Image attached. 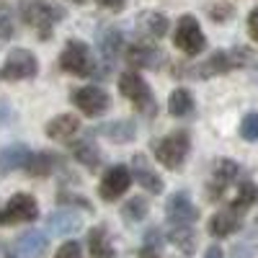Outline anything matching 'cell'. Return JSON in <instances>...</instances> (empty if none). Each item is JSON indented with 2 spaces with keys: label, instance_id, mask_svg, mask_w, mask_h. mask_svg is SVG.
Segmentation results:
<instances>
[{
  "label": "cell",
  "instance_id": "36",
  "mask_svg": "<svg viewBox=\"0 0 258 258\" xmlns=\"http://www.w3.org/2000/svg\"><path fill=\"white\" fill-rule=\"evenodd\" d=\"M11 34H13V24H11V21H8L6 16H0V41L8 39Z\"/></svg>",
  "mask_w": 258,
  "mask_h": 258
},
{
  "label": "cell",
  "instance_id": "20",
  "mask_svg": "<svg viewBox=\"0 0 258 258\" xmlns=\"http://www.w3.org/2000/svg\"><path fill=\"white\" fill-rule=\"evenodd\" d=\"M88 250H91V258H114V245H111V238H109V230L103 225L101 227H93L88 232Z\"/></svg>",
  "mask_w": 258,
  "mask_h": 258
},
{
  "label": "cell",
  "instance_id": "5",
  "mask_svg": "<svg viewBox=\"0 0 258 258\" xmlns=\"http://www.w3.org/2000/svg\"><path fill=\"white\" fill-rule=\"evenodd\" d=\"M36 214H39V207L31 194H16L0 209V225L8 227V225H18V222H31V220H36Z\"/></svg>",
  "mask_w": 258,
  "mask_h": 258
},
{
  "label": "cell",
  "instance_id": "32",
  "mask_svg": "<svg viewBox=\"0 0 258 258\" xmlns=\"http://www.w3.org/2000/svg\"><path fill=\"white\" fill-rule=\"evenodd\" d=\"M54 258H80V243L70 240V243L59 245V250H57V255H54Z\"/></svg>",
  "mask_w": 258,
  "mask_h": 258
},
{
  "label": "cell",
  "instance_id": "12",
  "mask_svg": "<svg viewBox=\"0 0 258 258\" xmlns=\"http://www.w3.org/2000/svg\"><path fill=\"white\" fill-rule=\"evenodd\" d=\"M240 176V168L235 165L232 160H220L217 165H214L212 170V178H209V199L212 202H217L222 194L230 188V183H235V178Z\"/></svg>",
  "mask_w": 258,
  "mask_h": 258
},
{
  "label": "cell",
  "instance_id": "16",
  "mask_svg": "<svg viewBox=\"0 0 258 258\" xmlns=\"http://www.w3.org/2000/svg\"><path fill=\"white\" fill-rule=\"evenodd\" d=\"M93 135H103L106 140H111V142L126 145V142H132V140H135V135H137V126H135V121H129V119H119V121L101 124Z\"/></svg>",
  "mask_w": 258,
  "mask_h": 258
},
{
  "label": "cell",
  "instance_id": "26",
  "mask_svg": "<svg viewBox=\"0 0 258 258\" xmlns=\"http://www.w3.org/2000/svg\"><path fill=\"white\" fill-rule=\"evenodd\" d=\"M168 240L173 243L181 253H186V255H191L194 248H197V235H194V230L188 225L173 227V230H170V235H168Z\"/></svg>",
  "mask_w": 258,
  "mask_h": 258
},
{
  "label": "cell",
  "instance_id": "38",
  "mask_svg": "<svg viewBox=\"0 0 258 258\" xmlns=\"http://www.w3.org/2000/svg\"><path fill=\"white\" fill-rule=\"evenodd\" d=\"M70 3H85V0H70Z\"/></svg>",
  "mask_w": 258,
  "mask_h": 258
},
{
  "label": "cell",
  "instance_id": "1",
  "mask_svg": "<svg viewBox=\"0 0 258 258\" xmlns=\"http://www.w3.org/2000/svg\"><path fill=\"white\" fill-rule=\"evenodd\" d=\"M59 70L70 73V75H78V78H88V75H96V57L91 52V47L85 41H68L59 54Z\"/></svg>",
  "mask_w": 258,
  "mask_h": 258
},
{
  "label": "cell",
  "instance_id": "17",
  "mask_svg": "<svg viewBox=\"0 0 258 258\" xmlns=\"http://www.w3.org/2000/svg\"><path fill=\"white\" fill-rule=\"evenodd\" d=\"M31 155L34 153L26 145H11V147H6L3 153H0V176L11 173V170H16V168H26Z\"/></svg>",
  "mask_w": 258,
  "mask_h": 258
},
{
  "label": "cell",
  "instance_id": "4",
  "mask_svg": "<svg viewBox=\"0 0 258 258\" xmlns=\"http://www.w3.org/2000/svg\"><path fill=\"white\" fill-rule=\"evenodd\" d=\"M119 91L132 101L140 111H147V114L155 111V101H153V93H150V85L145 83V78L140 73H121L119 75Z\"/></svg>",
  "mask_w": 258,
  "mask_h": 258
},
{
  "label": "cell",
  "instance_id": "39",
  "mask_svg": "<svg viewBox=\"0 0 258 258\" xmlns=\"http://www.w3.org/2000/svg\"><path fill=\"white\" fill-rule=\"evenodd\" d=\"M255 80H258V75H255Z\"/></svg>",
  "mask_w": 258,
  "mask_h": 258
},
{
  "label": "cell",
  "instance_id": "33",
  "mask_svg": "<svg viewBox=\"0 0 258 258\" xmlns=\"http://www.w3.org/2000/svg\"><path fill=\"white\" fill-rule=\"evenodd\" d=\"M248 34L253 36V41H258V6L248 16Z\"/></svg>",
  "mask_w": 258,
  "mask_h": 258
},
{
  "label": "cell",
  "instance_id": "22",
  "mask_svg": "<svg viewBox=\"0 0 258 258\" xmlns=\"http://www.w3.org/2000/svg\"><path fill=\"white\" fill-rule=\"evenodd\" d=\"M137 26L142 34L153 36V39H163L165 31H168V18L158 11H145L140 18H137Z\"/></svg>",
  "mask_w": 258,
  "mask_h": 258
},
{
  "label": "cell",
  "instance_id": "14",
  "mask_svg": "<svg viewBox=\"0 0 258 258\" xmlns=\"http://www.w3.org/2000/svg\"><path fill=\"white\" fill-rule=\"evenodd\" d=\"M83 227V217L73 209H57L47 217V230L54 235H75Z\"/></svg>",
  "mask_w": 258,
  "mask_h": 258
},
{
  "label": "cell",
  "instance_id": "11",
  "mask_svg": "<svg viewBox=\"0 0 258 258\" xmlns=\"http://www.w3.org/2000/svg\"><path fill=\"white\" fill-rule=\"evenodd\" d=\"M165 214H168V220H170V222H176V227H181V225H191V222H197V220H199V209L191 204L188 194H183V191H176L173 197L168 199V204H165Z\"/></svg>",
  "mask_w": 258,
  "mask_h": 258
},
{
  "label": "cell",
  "instance_id": "21",
  "mask_svg": "<svg viewBox=\"0 0 258 258\" xmlns=\"http://www.w3.org/2000/svg\"><path fill=\"white\" fill-rule=\"evenodd\" d=\"M135 178H137V183H140L145 191H150V194H160V191H163L160 176L147 165V160H145L142 155H135Z\"/></svg>",
  "mask_w": 258,
  "mask_h": 258
},
{
  "label": "cell",
  "instance_id": "13",
  "mask_svg": "<svg viewBox=\"0 0 258 258\" xmlns=\"http://www.w3.org/2000/svg\"><path fill=\"white\" fill-rule=\"evenodd\" d=\"M16 250L24 258H41L49 250V238L44 232H39V230H26L24 235H18Z\"/></svg>",
  "mask_w": 258,
  "mask_h": 258
},
{
  "label": "cell",
  "instance_id": "29",
  "mask_svg": "<svg viewBox=\"0 0 258 258\" xmlns=\"http://www.w3.org/2000/svg\"><path fill=\"white\" fill-rule=\"evenodd\" d=\"M147 209H150V204H147L142 197H135V199H129V202L124 204L121 214L126 217V222H142V220L147 217Z\"/></svg>",
  "mask_w": 258,
  "mask_h": 258
},
{
  "label": "cell",
  "instance_id": "27",
  "mask_svg": "<svg viewBox=\"0 0 258 258\" xmlns=\"http://www.w3.org/2000/svg\"><path fill=\"white\" fill-rule=\"evenodd\" d=\"M160 253H163V232L153 227L145 232V240L140 245V258H160Z\"/></svg>",
  "mask_w": 258,
  "mask_h": 258
},
{
  "label": "cell",
  "instance_id": "37",
  "mask_svg": "<svg viewBox=\"0 0 258 258\" xmlns=\"http://www.w3.org/2000/svg\"><path fill=\"white\" fill-rule=\"evenodd\" d=\"M204 258H225V253H222V248H220V245H212V248H207Z\"/></svg>",
  "mask_w": 258,
  "mask_h": 258
},
{
  "label": "cell",
  "instance_id": "23",
  "mask_svg": "<svg viewBox=\"0 0 258 258\" xmlns=\"http://www.w3.org/2000/svg\"><path fill=\"white\" fill-rule=\"evenodd\" d=\"M73 158L78 163H83L85 168H96L101 163V150L96 147L93 137H85V140H78L73 145Z\"/></svg>",
  "mask_w": 258,
  "mask_h": 258
},
{
  "label": "cell",
  "instance_id": "30",
  "mask_svg": "<svg viewBox=\"0 0 258 258\" xmlns=\"http://www.w3.org/2000/svg\"><path fill=\"white\" fill-rule=\"evenodd\" d=\"M240 137L248 140V142L258 140V111H250V114L243 116V121H240Z\"/></svg>",
  "mask_w": 258,
  "mask_h": 258
},
{
  "label": "cell",
  "instance_id": "2",
  "mask_svg": "<svg viewBox=\"0 0 258 258\" xmlns=\"http://www.w3.org/2000/svg\"><path fill=\"white\" fill-rule=\"evenodd\" d=\"M188 150H191L188 132H170L168 137H163L160 142H155V158H158L160 165L176 170V168L183 165Z\"/></svg>",
  "mask_w": 258,
  "mask_h": 258
},
{
  "label": "cell",
  "instance_id": "19",
  "mask_svg": "<svg viewBox=\"0 0 258 258\" xmlns=\"http://www.w3.org/2000/svg\"><path fill=\"white\" fill-rule=\"evenodd\" d=\"M80 121L75 114H59L52 121H47V135L52 140H70L73 135H78Z\"/></svg>",
  "mask_w": 258,
  "mask_h": 258
},
{
  "label": "cell",
  "instance_id": "28",
  "mask_svg": "<svg viewBox=\"0 0 258 258\" xmlns=\"http://www.w3.org/2000/svg\"><path fill=\"white\" fill-rule=\"evenodd\" d=\"M54 163H57V158H54L52 153H36V155H31L26 170H29L31 176H49L52 168H54Z\"/></svg>",
  "mask_w": 258,
  "mask_h": 258
},
{
  "label": "cell",
  "instance_id": "15",
  "mask_svg": "<svg viewBox=\"0 0 258 258\" xmlns=\"http://www.w3.org/2000/svg\"><path fill=\"white\" fill-rule=\"evenodd\" d=\"M243 227V220H240V212L238 209H222L217 212L214 217L209 220V232L214 235V238H227V235L238 232Z\"/></svg>",
  "mask_w": 258,
  "mask_h": 258
},
{
  "label": "cell",
  "instance_id": "18",
  "mask_svg": "<svg viewBox=\"0 0 258 258\" xmlns=\"http://www.w3.org/2000/svg\"><path fill=\"white\" fill-rule=\"evenodd\" d=\"M121 44H124V39H121V34H119L116 29H106V31H101V36H98V54L103 57L106 68H111V62L119 57Z\"/></svg>",
  "mask_w": 258,
  "mask_h": 258
},
{
  "label": "cell",
  "instance_id": "24",
  "mask_svg": "<svg viewBox=\"0 0 258 258\" xmlns=\"http://www.w3.org/2000/svg\"><path fill=\"white\" fill-rule=\"evenodd\" d=\"M126 62L132 68H155L158 64V49L150 44H132L126 49Z\"/></svg>",
  "mask_w": 258,
  "mask_h": 258
},
{
  "label": "cell",
  "instance_id": "8",
  "mask_svg": "<svg viewBox=\"0 0 258 258\" xmlns=\"http://www.w3.org/2000/svg\"><path fill=\"white\" fill-rule=\"evenodd\" d=\"M70 101L78 106V109L83 114H88V116H98L103 111H109V106H111V98L106 91L96 88V85H85V88H78L70 93Z\"/></svg>",
  "mask_w": 258,
  "mask_h": 258
},
{
  "label": "cell",
  "instance_id": "35",
  "mask_svg": "<svg viewBox=\"0 0 258 258\" xmlns=\"http://www.w3.org/2000/svg\"><path fill=\"white\" fill-rule=\"evenodd\" d=\"M101 8H109V11H121L126 6V0H96Z\"/></svg>",
  "mask_w": 258,
  "mask_h": 258
},
{
  "label": "cell",
  "instance_id": "9",
  "mask_svg": "<svg viewBox=\"0 0 258 258\" xmlns=\"http://www.w3.org/2000/svg\"><path fill=\"white\" fill-rule=\"evenodd\" d=\"M132 183V170L126 165H111L98 183V194L103 202H116Z\"/></svg>",
  "mask_w": 258,
  "mask_h": 258
},
{
  "label": "cell",
  "instance_id": "3",
  "mask_svg": "<svg viewBox=\"0 0 258 258\" xmlns=\"http://www.w3.org/2000/svg\"><path fill=\"white\" fill-rule=\"evenodd\" d=\"M250 62V49L245 47H238V49H230V52H214L204 64H199L197 73L202 78H209V75H225L235 68H243V64Z\"/></svg>",
  "mask_w": 258,
  "mask_h": 258
},
{
  "label": "cell",
  "instance_id": "31",
  "mask_svg": "<svg viewBox=\"0 0 258 258\" xmlns=\"http://www.w3.org/2000/svg\"><path fill=\"white\" fill-rule=\"evenodd\" d=\"M253 202H255V186H253V183H248V181H245V183H240V188H238V199L232 202V209H238V212H240V209L250 207Z\"/></svg>",
  "mask_w": 258,
  "mask_h": 258
},
{
  "label": "cell",
  "instance_id": "6",
  "mask_svg": "<svg viewBox=\"0 0 258 258\" xmlns=\"http://www.w3.org/2000/svg\"><path fill=\"white\" fill-rule=\"evenodd\" d=\"M36 70H39L36 57L29 49L18 47V49L8 52L6 64H3V70H0V78H6V80H29V78L36 75Z\"/></svg>",
  "mask_w": 258,
  "mask_h": 258
},
{
  "label": "cell",
  "instance_id": "25",
  "mask_svg": "<svg viewBox=\"0 0 258 258\" xmlns=\"http://www.w3.org/2000/svg\"><path fill=\"white\" fill-rule=\"evenodd\" d=\"M168 111L170 116H188L194 111V96L186 88H176L168 98Z\"/></svg>",
  "mask_w": 258,
  "mask_h": 258
},
{
  "label": "cell",
  "instance_id": "34",
  "mask_svg": "<svg viewBox=\"0 0 258 258\" xmlns=\"http://www.w3.org/2000/svg\"><path fill=\"white\" fill-rule=\"evenodd\" d=\"M232 11H235L232 6H214V8H212V18H214V21H225V18L232 16Z\"/></svg>",
  "mask_w": 258,
  "mask_h": 258
},
{
  "label": "cell",
  "instance_id": "10",
  "mask_svg": "<svg viewBox=\"0 0 258 258\" xmlns=\"http://www.w3.org/2000/svg\"><path fill=\"white\" fill-rule=\"evenodd\" d=\"M64 13L59 11V8H54V6H47V3H31V6H26L24 8V18L29 21V24L41 34V36H49V31H52V26H54V21H59Z\"/></svg>",
  "mask_w": 258,
  "mask_h": 258
},
{
  "label": "cell",
  "instance_id": "7",
  "mask_svg": "<svg viewBox=\"0 0 258 258\" xmlns=\"http://www.w3.org/2000/svg\"><path fill=\"white\" fill-rule=\"evenodd\" d=\"M173 44L186 54H199L207 47V39L199 29V21L194 16H181L178 26H176V34H173Z\"/></svg>",
  "mask_w": 258,
  "mask_h": 258
}]
</instances>
